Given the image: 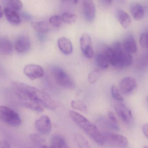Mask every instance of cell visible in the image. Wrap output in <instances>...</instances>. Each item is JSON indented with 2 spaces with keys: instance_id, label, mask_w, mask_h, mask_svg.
Here are the masks:
<instances>
[{
  "instance_id": "12",
  "label": "cell",
  "mask_w": 148,
  "mask_h": 148,
  "mask_svg": "<svg viewBox=\"0 0 148 148\" xmlns=\"http://www.w3.org/2000/svg\"><path fill=\"white\" fill-rule=\"evenodd\" d=\"M119 87L123 94H129L133 92L137 87V83L132 77H126L120 82Z\"/></svg>"
},
{
  "instance_id": "19",
  "label": "cell",
  "mask_w": 148,
  "mask_h": 148,
  "mask_svg": "<svg viewBox=\"0 0 148 148\" xmlns=\"http://www.w3.org/2000/svg\"><path fill=\"white\" fill-rule=\"evenodd\" d=\"M123 46L124 49L130 54H135L137 52V44L133 36H129L125 39Z\"/></svg>"
},
{
  "instance_id": "2",
  "label": "cell",
  "mask_w": 148,
  "mask_h": 148,
  "mask_svg": "<svg viewBox=\"0 0 148 148\" xmlns=\"http://www.w3.org/2000/svg\"><path fill=\"white\" fill-rule=\"evenodd\" d=\"M69 116L73 121L94 142L101 146L104 145L102 133L97 127L81 114L74 111H70Z\"/></svg>"
},
{
  "instance_id": "5",
  "label": "cell",
  "mask_w": 148,
  "mask_h": 148,
  "mask_svg": "<svg viewBox=\"0 0 148 148\" xmlns=\"http://www.w3.org/2000/svg\"><path fill=\"white\" fill-rule=\"evenodd\" d=\"M52 73L56 81L60 86L69 89L75 87L74 81L63 69L54 67L52 70Z\"/></svg>"
},
{
  "instance_id": "27",
  "label": "cell",
  "mask_w": 148,
  "mask_h": 148,
  "mask_svg": "<svg viewBox=\"0 0 148 148\" xmlns=\"http://www.w3.org/2000/svg\"><path fill=\"white\" fill-rule=\"evenodd\" d=\"M29 139L35 145L44 147V145H45L44 143L45 142V140L40 135L37 134H32L29 136Z\"/></svg>"
},
{
  "instance_id": "16",
  "label": "cell",
  "mask_w": 148,
  "mask_h": 148,
  "mask_svg": "<svg viewBox=\"0 0 148 148\" xmlns=\"http://www.w3.org/2000/svg\"><path fill=\"white\" fill-rule=\"evenodd\" d=\"M130 11L132 16L136 21H140L144 17V8L140 3H132L130 5Z\"/></svg>"
},
{
  "instance_id": "4",
  "label": "cell",
  "mask_w": 148,
  "mask_h": 148,
  "mask_svg": "<svg viewBox=\"0 0 148 148\" xmlns=\"http://www.w3.org/2000/svg\"><path fill=\"white\" fill-rule=\"evenodd\" d=\"M0 120L13 127H19L22 123L21 119L18 114L5 106H0Z\"/></svg>"
},
{
  "instance_id": "14",
  "label": "cell",
  "mask_w": 148,
  "mask_h": 148,
  "mask_svg": "<svg viewBox=\"0 0 148 148\" xmlns=\"http://www.w3.org/2000/svg\"><path fill=\"white\" fill-rule=\"evenodd\" d=\"M57 44L59 48L63 54L69 55L73 52V44L70 40L67 37H60L58 39Z\"/></svg>"
},
{
  "instance_id": "22",
  "label": "cell",
  "mask_w": 148,
  "mask_h": 148,
  "mask_svg": "<svg viewBox=\"0 0 148 148\" xmlns=\"http://www.w3.org/2000/svg\"><path fill=\"white\" fill-rule=\"evenodd\" d=\"M31 26L40 34H44L49 30V25L47 22H32Z\"/></svg>"
},
{
  "instance_id": "13",
  "label": "cell",
  "mask_w": 148,
  "mask_h": 148,
  "mask_svg": "<svg viewBox=\"0 0 148 148\" xmlns=\"http://www.w3.org/2000/svg\"><path fill=\"white\" fill-rule=\"evenodd\" d=\"M30 39L26 36H21L16 40L15 44L16 50L19 53L28 52L31 47Z\"/></svg>"
},
{
  "instance_id": "40",
  "label": "cell",
  "mask_w": 148,
  "mask_h": 148,
  "mask_svg": "<svg viewBox=\"0 0 148 148\" xmlns=\"http://www.w3.org/2000/svg\"><path fill=\"white\" fill-rule=\"evenodd\" d=\"M147 102H148V96L147 97Z\"/></svg>"
},
{
  "instance_id": "34",
  "label": "cell",
  "mask_w": 148,
  "mask_h": 148,
  "mask_svg": "<svg viewBox=\"0 0 148 148\" xmlns=\"http://www.w3.org/2000/svg\"><path fill=\"white\" fill-rule=\"evenodd\" d=\"M10 147V145L8 141L4 140L0 141V148H9Z\"/></svg>"
},
{
  "instance_id": "1",
  "label": "cell",
  "mask_w": 148,
  "mask_h": 148,
  "mask_svg": "<svg viewBox=\"0 0 148 148\" xmlns=\"http://www.w3.org/2000/svg\"><path fill=\"white\" fill-rule=\"evenodd\" d=\"M15 94L19 102L24 107L38 112L44 108L56 109V103L44 91L22 83L14 82L12 83Z\"/></svg>"
},
{
  "instance_id": "21",
  "label": "cell",
  "mask_w": 148,
  "mask_h": 148,
  "mask_svg": "<svg viewBox=\"0 0 148 148\" xmlns=\"http://www.w3.org/2000/svg\"><path fill=\"white\" fill-rule=\"evenodd\" d=\"M95 61L98 68L102 70L107 69L110 64L108 57L101 52L96 55Z\"/></svg>"
},
{
  "instance_id": "35",
  "label": "cell",
  "mask_w": 148,
  "mask_h": 148,
  "mask_svg": "<svg viewBox=\"0 0 148 148\" xmlns=\"http://www.w3.org/2000/svg\"><path fill=\"white\" fill-rule=\"evenodd\" d=\"M143 132L145 136L148 138V123L145 124L143 127Z\"/></svg>"
},
{
  "instance_id": "11",
  "label": "cell",
  "mask_w": 148,
  "mask_h": 148,
  "mask_svg": "<svg viewBox=\"0 0 148 148\" xmlns=\"http://www.w3.org/2000/svg\"><path fill=\"white\" fill-rule=\"evenodd\" d=\"M114 109L117 115L123 122L127 124L131 122L133 118L132 112L125 104H117L115 106Z\"/></svg>"
},
{
  "instance_id": "33",
  "label": "cell",
  "mask_w": 148,
  "mask_h": 148,
  "mask_svg": "<svg viewBox=\"0 0 148 148\" xmlns=\"http://www.w3.org/2000/svg\"><path fill=\"white\" fill-rule=\"evenodd\" d=\"M108 116L109 120L114 124L118 125V121L114 113L112 111H109L108 113Z\"/></svg>"
},
{
  "instance_id": "15",
  "label": "cell",
  "mask_w": 148,
  "mask_h": 148,
  "mask_svg": "<svg viewBox=\"0 0 148 148\" xmlns=\"http://www.w3.org/2000/svg\"><path fill=\"white\" fill-rule=\"evenodd\" d=\"M116 15L120 24L124 28H127L130 26L131 19L130 16L121 9H118L116 11Z\"/></svg>"
},
{
  "instance_id": "8",
  "label": "cell",
  "mask_w": 148,
  "mask_h": 148,
  "mask_svg": "<svg viewBox=\"0 0 148 148\" xmlns=\"http://www.w3.org/2000/svg\"><path fill=\"white\" fill-rule=\"evenodd\" d=\"M81 50L85 57L91 59L94 56V50L91 46V40L90 36L86 33L82 34L80 38Z\"/></svg>"
},
{
  "instance_id": "17",
  "label": "cell",
  "mask_w": 148,
  "mask_h": 148,
  "mask_svg": "<svg viewBox=\"0 0 148 148\" xmlns=\"http://www.w3.org/2000/svg\"><path fill=\"white\" fill-rule=\"evenodd\" d=\"M51 147L56 148L69 147L68 143L64 137L60 134H56L52 136L51 140Z\"/></svg>"
},
{
  "instance_id": "6",
  "label": "cell",
  "mask_w": 148,
  "mask_h": 148,
  "mask_svg": "<svg viewBox=\"0 0 148 148\" xmlns=\"http://www.w3.org/2000/svg\"><path fill=\"white\" fill-rule=\"evenodd\" d=\"M104 145L116 147H126L128 145L127 138L123 136L110 132L102 133Z\"/></svg>"
},
{
  "instance_id": "23",
  "label": "cell",
  "mask_w": 148,
  "mask_h": 148,
  "mask_svg": "<svg viewBox=\"0 0 148 148\" xmlns=\"http://www.w3.org/2000/svg\"><path fill=\"white\" fill-rule=\"evenodd\" d=\"M71 107L73 109L86 113L88 111V108L86 103L81 100H75L71 102Z\"/></svg>"
},
{
  "instance_id": "28",
  "label": "cell",
  "mask_w": 148,
  "mask_h": 148,
  "mask_svg": "<svg viewBox=\"0 0 148 148\" xmlns=\"http://www.w3.org/2000/svg\"><path fill=\"white\" fill-rule=\"evenodd\" d=\"M111 94L113 98L117 101L122 102L124 101L123 97L122 96L118 89L114 85L111 87Z\"/></svg>"
},
{
  "instance_id": "18",
  "label": "cell",
  "mask_w": 148,
  "mask_h": 148,
  "mask_svg": "<svg viewBox=\"0 0 148 148\" xmlns=\"http://www.w3.org/2000/svg\"><path fill=\"white\" fill-rule=\"evenodd\" d=\"M4 14L8 21L11 24L17 25L21 23V17L17 11L7 7L4 9Z\"/></svg>"
},
{
  "instance_id": "10",
  "label": "cell",
  "mask_w": 148,
  "mask_h": 148,
  "mask_svg": "<svg viewBox=\"0 0 148 148\" xmlns=\"http://www.w3.org/2000/svg\"><path fill=\"white\" fill-rule=\"evenodd\" d=\"M23 72L26 76L32 80L42 77L44 72L42 68L37 64H29L24 67Z\"/></svg>"
},
{
  "instance_id": "25",
  "label": "cell",
  "mask_w": 148,
  "mask_h": 148,
  "mask_svg": "<svg viewBox=\"0 0 148 148\" xmlns=\"http://www.w3.org/2000/svg\"><path fill=\"white\" fill-rule=\"evenodd\" d=\"M75 140L78 147L80 148L90 147L88 141L80 134H77L75 135Z\"/></svg>"
},
{
  "instance_id": "32",
  "label": "cell",
  "mask_w": 148,
  "mask_h": 148,
  "mask_svg": "<svg viewBox=\"0 0 148 148\" xmlns=\"http://www.w3.org/2000/svg\"><path fill=\"white\" fill-rule=\"evenodd\" d=\"M148 66V54L144 56L141 57L138 62L137 66L139 69L142 70L145 69L146 67Z\"/></svg>"
},
{
  "instance_id": "37",
  "label": "cell",
  "mask_w": 148,
  "mask_h": 148,
  "mask_svg": "<svg viewBox=\"0 0 148 148\" xmlns=\"http://www.w3.org/2000/svg\"><path fill=\"white\" fill-rule=\"evenodd\" d=\"M62 1L65 3H72L77 4L78 2V0H61Z\"/></svg>"
},
{
  "instance_id": "36",
  "label": "cell",
  "mask_w": 148,
  "mask_h": 148,
  "mask_svg": "<svg viewBox=\"0 0 148 148\" xmlns=\"http://www.w3.org/2000/svg\"><path fill=\"white\" fill-rule=\"evenodd\" d=\"M102 4L105 6H108L111 5L113 0H100Z\"/></svg>"
},
{
  "instance_id": "39",
  "label": "cell",
  "mask_w": 148,
  "mask_h": 148,
  "mask_svg": "<svg viewBox=\"0 0 148 148\" xmlns=\"http://www.w3.org/2000/svg\"><path fill=\"white\" fill-rule=\"evenodd\" d=\"M23 17H25V18L27 19H29L31 18V17H30V16L28 14H23Z\"/></svg>"
},
{
  "instance_id": "38",
  "label": "cell",
  "mask_w": 148,
  "mask_h": 148,
  "mask_svg": "<svg viewBox=\"0 0 148 148\" xmlns=\"http://www.w3.org/2000/svg\"><path fill=\"white\" fill-rule=\"evenodd\" d=\"M3 13H4V12H3L2 8L1 7V5H0V19L1 18V17H2L3 16Z\"/></svg>"
},
{
  "instance_id": "20",
  "label": "cell",
  "mask_w": 148,
  "mask_h": 148,
  "mask_svg": "<svg viewBox=\"0 0 148 148\" xmlns=\"http://www.w3.org/2000/svg\"><path fill=\"white\" fill-rule=\"evenodd\" d=\"M13 50V46L11 42L6 38H0V54L9 55Z\"/></svg>"
},
{
  "instance_id": "9",
  "label": "cell",
  "mask_w": 148,
  "mask_h": 148,
  "mask_svg": "<svg viewBox=\"0 0 148 148\" xmlns=\"http://www.w3.org/2000/svg\"><path fill=\"white\" fill-rule=\"evenodd\" d=\"M35 126L36 130L40 134H47L50 133L52 129V122L48 116L43 115L36 120Z\"/></svg>"
},
{
  "instance_id": "7",
  "label": "cell",
  "mask_w": 148,
  "mask_h": 148,
  "mask_svg": "<svg viewBox=\"0 0 148 148\" xmlns=\"http://www.w3.org/2000/svg\"><path fill=\"white\" fill-rule=\"evenodd\" d=\"M83 14L88 22H91L95 17V5L93 0H82Z\"/></svg>"
},
{
  "instance_id": "29",
  "label": "cell",
  "mask_w": 148,
  "mask_h": 148,
  "mask_svg": "<svg viewBox=\"0 0 148 148\" xmlns=\"http://www.w3.org/2000/svg\"><path fill=\"white\" fill-rule=\"evenodd\" d=\"M49 22L50 24L53 27L59 28L62 24L63 21L61 17L56 15L53 16L49 18Z\"/></svg>"
},
{
  "instance_id": "26",
  "label": "cell",
  "mask_w": 148,
  "mask_h": 148,
  "mask_svg": "<svg viewBox=\"0 0 148 148\" xmlns=\"http://www.w3.org/2000/svg\"><path fill=\"white\" fill-rule=\"evenodd\" d=\"M7 5L8 8L16 11L21 10L23 7V3L21 0H8Z\"/></svg>"
},
{
  "instance_id": "31",
  "label": "cell",
  "mask_w": 148,
  "mask_h": 148,
  "mask_svg": "<svg viewBox=\"0 0 148 148\" xmlns=\"http://www.w3.org/2000/svg\"><path fill=\"white\" fill-rule=\"evenodd\" d=\"M140 44L143 48L148 49V30L141 35Z\"/></svg>"
},
{
  "instance_id": "30",
  "label": "cell",
  "mask_w": 148,
  "mask_h": 148,
  "mask_svg": "<svg viewBox=\"0 0 148 148\" xmlns=\"http://www.w3.org/2000/svg\"><path fill=\"white\" fill-rule=\"evenodd\" d=\"M100 72L98 70H95L90 73L88 76V81L91 84H93L97 81V80L100 78Z\"/></svg>"
},
{
  "instance_id": "24",
  "label": "cell",
  "mask_w": 148,
  "mask_h": 148,
  "mask_svg": "<svg viewBox=\"0 0 148 148\" xmlns=\"http://www.w3.org/2000/svg\"><path fill=\"white\" fill-rule=\"evenodd\" d=\"M61 17L63 22L69 24L75 23L77 19V17L75 14L67 12L63 13Z\"/></svg>"
},
{
  "instance_id": "3",
  "label": "cell",
  "mask_w": 148,
  "mask_h": 148,
  "mask_svg": "<svg viewBox=\"0 0 148 148\" xmlns=\"http://www.w3.org/2000/svg\"><path fill=\"white\" fill-rule=\"evenodd\" d=\"M111 47L112 50L109 59L110 65L117 68L122 69L132 64V55L124 49L121 43H114Z\"/></svg>"
}]
</instances>
